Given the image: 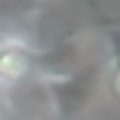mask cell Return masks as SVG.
<instances>
[{
    "mask_svg": "<svg viewBox=\"0 0 120 120\" xmlns=\"http://www.w3.org/2000/svg\"><path fill=\"white\" fill-rule=\"evenodd\" d=\"M0 120H7V110H3V107H0Z\"/></svg>",
    "mask_w": 120,
    "mask_h": 120,
    "instance_id": "3",
    "label": "cell"
},
{
    "mask_svg": "<svg viewBox=\"0 0 120 120\" xmlns=\"http://www.w3.org/2000/svg\"><path fill=\"white\" fill-rule=\"evenodd\" d=\"M110 91L120 98V65H117V71H114V78H110Z\"/></svg>",
    "mask_w": 120,
    "mask_h": 120,
    "instance_id": "2",
    "label": "cell"
},
{
    "mask_svg": "<svg viewBox=\"0 0 120 120\" xmlns=\"http://www.w3.org/2000/svg\"><path fill=\"white\" fill-rule=\"evenodd\" d=\"M33 65L36 59L23 42H0V88H10L16 81L29 78Z\"/></svg>",
    "mask_w": 120,
    "mask_h": 120,
    "instance_id": "1",
    "label": "cell"
}]
</instances>
